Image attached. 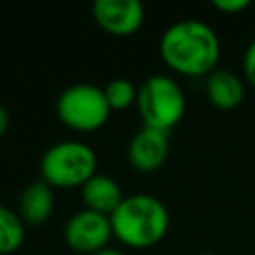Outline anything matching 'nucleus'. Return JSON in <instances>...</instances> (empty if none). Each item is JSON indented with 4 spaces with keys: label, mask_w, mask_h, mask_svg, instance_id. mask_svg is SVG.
<instances>
[{
    "label": "nucleus",
    "mask_w": 255,
    "mask_h": 255,
    "mask_svg": "<svg viewBox=\"0 0 255 255\" xmlns=\"http://www.w3.org/2000/svg\"><path fill=\"white\" fill-rule=\"evenodd\" d=\"M169 151L167 133L151 128H141L128 145V159L131 167L137 171H153L157 169Z\"/></svg>",
    "instance_id": "8"
},
{
    "label": "nucleus",
    "mask_w": 255,
    "mask_h": 255,
    "mask_svg": "<svg viewBox=\"0 0 255 255\" xmlns=\"http://www.w3.org/2000/svg\"><path fill=\"white\" fill-rule=\"evenodd\" d=\"M92 14L98 26L112 36L135 34L145 18L139 0H96Z\"/></svg>",
    "instance_id": "7"
},
{
    "label": "nucleus",
    "mask_w": 255,
    "mask_h": 255,
    "mask_svg": "<svg viewBox=\"0 0 255 255\" xmlns=\"http://www.w3.org/2000/svg\"><path fill=\"white\" fill-rule=\"evenodd\" d=\"M104 96L110 110H126L137 100V90L129 80L116 78L104 88Z\"/></svg>",
    "instance_id": "13"
},
{
    "label": "nucleus",
    "mask_w": 255,
    "mask_h": 255,
    "mask_svg": "<svg viewBox=\"0 0 255 255\" xmlns=\"http://www.w3.org/2000/svg\"><path fill=\"white\" fill-rule=\"evenodd\" d=\"M137 110L143 128L169 131L185 114V96L181 86L169 76H149L137 90Z\"/></svg>",
    "instance_id": "4"
},
{
    "label": "nucleus",
    "mask_w": 255,
    "mask_h": 255,
    "mask_svg": "<svg viewBox=\"0 0 255 255\" xmlns=\"http://www.w3.org/2000/svg\"><path fill=\"white\" fill-rule=\"evenodd\" d=\"M54 191L46 181H34L30 183L18 201V215L28 225H42L50 219L54 211Z\"/></svg>",
    "instance_id": "10"
},
{
    "label": "nucleus",
    "mask_w": 255,
    "mask_h": 255,
    "mask_svg": "<svg viewBox=\"0 0 255 255\" xmlns=\"http://www.w3.org/2000/svg\"><path fill=\"white\" fill-rule=\"evenodd\" d=\"M114 235L128 247L145 249L159 243L169 227L167 207L153 195L135 193L124 197L110 215Z\"/></svg>",
    "instance_id": "2"
},
{
    "label": "nucleus",
    "mask_w": 255,
    "mask_h": 255,
    "mask_svg": "<svg viewBox=\"0 0 255 255\" xmlns=\"http://www.w3.org/2000/svg\"><path fill=\"white\" fill-rule=\"evenodd\" d=\"M24 243V221L12 209L0 205V253H14Z\"/></svg>",
    "instance_id": "12"
},
{
    "label": "nucleus",
    "mask_w": 255,
    "mask_h": 255,
    "mask_svg": "<svg viewBox=\"0 0 255 255\" xmlns=\"http://www.w3.org/2000/svg\"><path fill=\"white\" fill-rule=\"evenodd\" d=\"M201 255H215V253H201Z\"/></svg>",
    "instance_id": "18"
},
{
    "label": "nucleus",
    "mask_w": 255,
    "mask_h": 255,
    "mask_svg": "<svg viewBox=\"0 0 255 255\" xmlns=\"http://www.w3.org/2000/svg\"><path fill=\"white\" fill-rule=\"evenodd\" d=\"M92 255H122V251L112 249V247H106V249H100V251H96V253H92Z\"/></svg>",
    "instance_id": "17"
},
{
    "label": "nucleus",
    "mask_w": 255,
    "mask_h": 255,
    "mask_svg": "<svg viewBox=\"0 0 255 255\" xmlns=\"http://www.w3.org/2000/svg\"><path fill=\"white\" fill-rule=\"evenodd\" d=\"M110 112L104 90L92 84H74L66 88L56 102L60 122L74 131L100 129L108 122Z\"/></svg>",
    "instance_id": "5"
},
{
    "label": "nucleus",
    "mask_w": 255,
    "mask_h": 255,
    "mask_svg": "<svg viewBox=\"0 0 255 255\" xmlns=\"http://www.w3.org/2000/svg\"><path fill=\"white\" fill-rule=\"evenodd\" d=\"M80 189H82V201H84L86 209L108 215V217L124 201V193H122L120 183L116 179H112L110 175H104V173H96Z\"/></svg>",
    "instance_id": "9"
},
{
    "label": "nucleus",
    "mask_w": 255,
    "mask_h": 255,
    "mask_svg": "<svg viewBox=\"0 0 255 255\" xmlns=\"http://www.w3.org/2000/svg\"><path fill=\"white\" fill-rule=\"evenodd\" d=\"M221 46L215 30L199 20L171 24L159 40V56L177 74L209 76L219 62Z\"/></svg>",
    "instance_id": "1"
},
{
    "label": "nucleus",
    "mask_w": 255,
    "mask_h": 255,
    "mask_svg": "<svg viewBox=\"0 0 255 255\" xmlns=\"http://www.w3.org/2000/svg\"><path fill=\"white\" fill-rule=\"evenodd\" d=\"M112 221L108 215L82 209L74 213L66 225H64V241L80 253H96L100 249L108 247V241L112 239Z\"/></svg>",
    "instance_id": "6"
},
{
    "label": "nucleus",
    "mask_w": 255,
    "mask_h": 255,
    "mask_svg": "<svg viewBox=\"0 0 255 255\" xmlns=\"http://www.w3.org/2000/svg\"><path fill=\"white\" fill-rule=\"evenodd\" d=\"M8 126H10V118H8V112L4 106H0V139L4 137V133L8 131Z\"/></svg>",
    "instance_id": "16"
},
{
    "label": "nucleus",
    "mask_w": 255,
    "mask_h": 255,
    "mask_svg": "<svg viewBox=\"0 0 255 255\" xmlns=\"http://www.w3.org/2000/svg\"><path fill=\"white\" fill-rule=\"evenodd\" d=\"M207 100L219 110H233L243 102L245 86L239 76L227 70H215L207 76L205 82Z\"/></svg>",
    "instance_id": "11"
},
{
    "label": "nucleus",
    "mask_w": 255,
    "mask_h": 255,
    "mask_svg": "<svg viewBox=\"0 0 255 255\" xmlns=\"http://www.w3.org/2000/svg\"><path fill=\"white\" fill-rule=\"evenodd\" d=\"M213 8L227 12V14H235V12L249 8V0H213Z\"/></svg>",
    "instance_id": "15"
},
{
    "label": "nucleus",
    "mask_w": 255,
    "mask_h": 255,
    "mask_svg": "<svg viewBox=\"0 0 255 255\" xmlns=\"http://www.w3.org/2000/svg\"><path fill=\"white\" fill-rule=\"evenodd\" d=\"M96 153L88 143L66 139L46 149L40 175L50 187H82L96 175Z\"/></svg>",
    "instance_id": "3"
},
{
    "label": "nucleus",
    "mask_w": 255,
    "mask_h": 255,
    "mask_svg": "<svg viewBox=\"0 0 255 255\" xmlns=\"http://www.w3.org/2000/svg\"><path fill=\"white\" fill-rule=\"evenodd\" d=\"M243 74H245L247 84L255 88V40L245 50V56H243Z\"/></svg>",
    "instance_id": "14"
}]
</instances>
